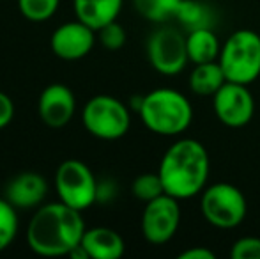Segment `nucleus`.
I'll list each match as a JSON object with an SVG mask.
<instances>
[{
  "label": "nucleus",
  "instance_id": "obj_23",
  "mask_svg": "<svg viewBox=\"0 0 260 259\" xmlns=\"http://www.w3.org/2000/svg\"><path fill=\"white\" fill-rule=\"evenodd\" d=\"M96 32H98V39H100V43L106 50L115 52V50H120L126 45V31H124V27L117 20L105 25V27H101Z\"/></svg>",
  "mask_w": 260,
  "mask_h": 259
},
{
  "label": "nucleus",
  "instance_id": "obj_1",
  "mask_svg": "<svg viewBox=\"0 0 260 259\" xmlns=\"http://www.w3.org/2000/svg\"><path fill=\"white\" fill-rule=\"evenodd\" d=\"M85 229L82 211L62 200L41 204L28 222L27 242L39 256H69L71 250L82 243Z\"/></svg>",
  "mask_w": 260,
  "mask_h": 259
},
{
  "label": "nucleus",
  "instance_id": "obj_6",
  "mask_svg": "<svg viewBox=\"0 0 260 259\" xmlns=\"http://www.w3.org/2000/svg\"><path fill=\"white\" fill-rule=\"evenodd\" d=\"M200 210L211 225L219 229H232L246 218L248 203L236 185L221 181L204 188Z\"/></svg>",
  "mask_w": 260,
  "mask_h": 259
},
{
  "label": "nucleus",
  "instance_id": "obj_16",
  "mask_svg": "<svg viewBox=\"0 0 260 259\" xmlns=\"http://www.w3.org/2000/svg\"><path fill=\"white\" fill-rule=\"evenodd\" d=\"M186 46H188V57L193 64L218 61L221 52V43L218 36L209 27L189 31V34L186 36Z\"/></svg>",
  "mask_w": 260,
  "mask_h": 259
},
{
  "label": "nucleus",
  "instance_id": "obj_20",
  "mask_svg": "<svg viewBox=\"0 0 260 259\" xmlns=\"http://www.w3.org/2000/svg\"><path fill=\"white\" fill-rule=\"evenodd\" d=\"M18 213L16 208L6 199L0 197V252L13 245L18 235Z\"/></svg>",
  "mask_w": 260,
  "mask_h": 259
},
{
  "label": "nucleus",
  "instance_id": "obj_10",
  "mask_svg": "<svg viewBox=\"0 0 260 259\" xmlns=\"http://www.w3.org/2000/svg\"><path fill=\"white\" fill-rule=\"evenodd\" d=\"M212 108L216 118L225 126L241 128L253 119L255 100L248 85L226 80L221 89L212 96Z\"/></svg>",
  "mask_w": 260,
  "mask_h": 259
},
{
  "label": "nucleus",
  "instance_id": "obj_21",
  "mask_svg": "<svg viewBox=\"0 0 260 259\" xmlns=\"http://www.w3.org/2000/svg\"><path fill=\"white\" fill-rule=\"evenodd\" d=\"M60 0H18V9L28 21L41 23L57 13Z\"/></svg>",
  "mask_w": 260,
  "mask_h": 259
},
{
  "label": "nucleus",
  "instance_id": "obj_24",
  "mask_svg": "<svg viewBox=\"0 0 260 259\" xmlns=\"http://www.w3.org/2000/svg\"><path fill=\"white\" fill-rule=\"evenodd\" d=\"M232 259H260V238L257 236H244L232 245L230 250Z\"/></svg>",
  "mask_w": 260,
  "mask_h": 259
},
{
  "label": "nucleus",
  "instance_id": "obj_15",
  "mask_svg": "<svg viewBox=\"0 0 260 259\" xmlns=\"http://www.w3.org/2000/svg\"><path fill=\"white\" fill-rule=\"evenodd\" d=\"M122 4L124 0H73L76 20L94 31L115 21L122 11Z\"/></svg>",
  "mask_w": 260,
  "mask_h": 259
},
{
  "label": "nucleus",
  "instance_id": "obj_2",
  "mask_svg": "<svg viewBox=\"0 0 260 259\" xmlns=\"http://www.w3.org/2000/svg\"><path fill=\"white\" fill-rule=\"evenodd\" d=\"M209 153L197 138H179L165 151L159 174L165 194L175 199H189L202 194L209 180Z\"/></svg>",
  "mask_w": 260,
  "mask_h": 259
},
{
  "label": "nucleus",
  "instance_id": "obj_19",
  "mask_svg": "<svg viewBox=\"0 0 260 259\" xmlns=\"http://www.w3.org/2000/svg\"><path fill=\"white\" fill-rule=\"evenodd\" d=\"M211 18L212 14L206 4L199 2V0H182L175 20L181 21L182 27H186L188 31H193V28H202V27L211 28L212 27Z\"/></svg>",
  "mask_w": 260,
  "mask_h": 259
},
{
  "label": "nucleus",
  "instance_id": "obj_11",
  "mask_svg": "<svg viewBox=\"0 0 260 259\" xmlns=\"http://www.w3.org/2000/svg\"><path fill=\"white\" fill-rule=\"evenodd\" d=\"M96 34L98 32L83 21H68L55 28L52 39H50V46L58 59L78 61L83 59L94 48Z\"/></svg>",
  "mask_w": 260,
  "mask_h": 259
},
{
  "label": "nucleus",
  "instance_id": "obj_25",
  "mask_svg": "<svg viewBox=\"0 0 260 259\" xmlns=\"http://www.w3.org/2000/svg\"><path fill=\"white\" fill-rule=\"evenodd\" d=\"M14 118V103L11 100L9 94H6L4 91H0V130H4L6 126L11 125Z\"/></svg>",
  "mask_w": 260,
  "mask_h": 259
},
{
  "label": "nucleus",
  "instance_id": "obj_22",
  "mask_svg": "<svg viewBox=\"0 0 260 259\" xmlns=\"http://www.w3.org/2000/svg\"><path fill=\"white\" fill-rule=\"evenodd\" d=\"M131 192L142 203H149V200L156 199V197L165 194L163 181H161L157 172H145L135 178L133 185H131Z\"/></svg>",
  "mask_w": 260,
  "mask_h": 259
},
{
  "label": "nucleus",
  "instance_id": "obj_3",
  "mask_svg": "<svg viewBox=\"0 0 260 259\" xmlns=\"http://www.w3.org/2000/svg\"><path fill=\"white\" fill-rule=\"evenodd\" d=\"M137 110L145 128L161 137L181 135L193 121V107L189 100L172 87H159L142 96Z\"/></svg>",
  "mask_w": 260,
  "mask_h": 259
},
{
  "label": "nucleus",
  "instance_id": "obj_18",
  "mask_svg": "<svg viewBox=\"0 0 260 259\" xmlns=\"http://www.w3.org/2000/svg\"><path fill=\"white\" fill-rule=\"evenodd\" d=\"M133 4L142 18L163 25L177 16L182 0H133Z\"/></svg>",
  "mask_w": 260,
  "mask_h": 259
},
{
  "label": "nucleus",
  "instance_id": "obj_7",
  "mask_svg": "<svg viewBox=\"0 0 260 259\" xmlns=\"http://www.w3.org/2000/svg\"><path fill=\"white\" fill-rule=\"evenodd\" d=\"M58 200L78 211H85L98 200L100 185L94 172L82 160H64L55 172Z\"/></svg>",
  "mask_w": 260,
  "mask_h": 259
},
{
  "label": "nucleus",
  "instance_id": "obj_17",
  "mask_svg": "<svg viewBox=\"0 0 260 259\" xmlns=\"http://www.w3.org/2000/svg\"><path fill=\"white\" fill-rule=\"evenodd\" d=\"M225 82L226 76L218 61L195 64L193 71L189 73V89L197 96H214Z\"/></svg>",
  "mask_w": 260,
  "mask_h": 259
},
{
  "label": "nucleus",
  "instance_id": "obj_5",
  "mask_svg": "<svg viewBox=\"0 0 260 259\" xmlns=\"http://www.w3.org/2000/svg\"><path fill=\"white\" fill-rule=\"evenodd\" d=\"M85 130L101 140H117L131 126V116L120 100L108 94H98L85 103L82 112Z\"/></svg>",
  "mask_w": 260,
  "mask_h": 259
},
{
  "label": "nucleus",
  "instance_id": "obj_9",
  "mask_svg": "<svg viewBox=\"0 0 260 259\" xmlns=\"http://www.w3.org/2000/svg\"><path fill=\"white\" fill-rule=\"evenodd\" d=\"M181 224L179 199L163 194L145 203L142 213V235L152 245H163L170 242Z\"/></svg>",
  "mask_w": 260,
  "mask_h": 259
},
{
  "label": "nucleus",
  "instance_id": "obj_12",
  "mask_svg": "<svg viewBox=\"0 0 260 259\" xmlns=\"http://www.w3.org/2000/svg\"><path fill=\"white\" fill-rule=\"evenodd\" d=\"M38 110L39 118L46 126L62 128L75 118V94L66 83H50L43 89L41 96H39Z\"/></svg>",
  "mask_w": 260,
  "mask_h": 259
},
{
  "label": "nucleus",
  "instance_id": "obj_14",
  "mask_svg": "<svg viewBox=\"0 0 260 259\" xmlns=\"http://www.w3.org/2000/svg\"><path fill=\"white\" fill-rule=\"evenodd\" d=\"M82 247L89 259H119L126 250L122 236L112 227H90L85 229Z\"/></svg>",
  "mask_w": 260,
  "mask_h": 259
},
{
  "label": "nucleus",
  "instance_id": "obj_8",
  "mask_svg": "<svg viewBox=\"0 0 260 259\" xmlns=\"http://www.w3.org/2000/svg\"><path fill=\"white\" fill-rule=\"evenodd\" d=\"M147 59L161 75H179L189 61L186 36L177 28L163 23L149 36Z\"/></svg>",
  "mask_w": 260,
  "mask_h": 259
},
{
  "label": "nucleus",
  "instance_id": "obj_4",
  "mask_svg": "<svg viewBox=\"0 0 260 259\" xmlns=\"http://www.w3.org/2000/svg\"><path fill=\"white\" fill-rule=\"evenodd\" d=\"M218 63L229 82L250 85L260 76V36L250 28H241L221 45Z\"/></svg>",
  "mask_w": 260,
  "mask_h": 259
},
{
  "label": "nucleus",
  "instance_id": "obj_26",
  "mask_svg": "<svg viewBox=\"0 0 260 259\" xmlns=\"http://www.w3.org/2000/svg\"><path fill=\"white\" fill-rule=\"evenodd\" d=\"M216 254L206 247H189L179 254V259H214Z\"/></svg>",
  "mask_w": 260,
  "mask_h": 259
},
{
  "label": "nucleus",
  "instance_id": "obj_13",
  "mask_svg": "<svg viewBox=\"0 0 260 259\" xmlns=\"http://www.w3.org/2000/svg\"><path fill=\"white\" fill-rule=\"evenodd\" d=\"M48 194V183L39 172L25 170L13 176L6 185L4 197L16 210H32L39 208Z\"/></svg>",
  "mask_w": 260,
  "mask_h": 259
}]
</instances>
